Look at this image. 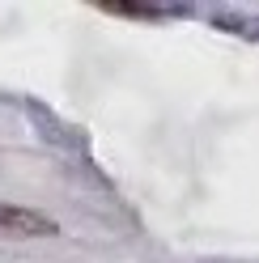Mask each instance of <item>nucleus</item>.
<instances>
[{
    "instance_id": "nucleus-1",
    "label": "nucleus",
    "mask_w": 259,
    "mask_h": 263,
    "mask_svg": "<svg viewBox=\"0 0 259 263\" xmlns=\"http://www.w3.org/2000/svg\"><path fill=\"white\" fill-rule=\"evenodd\" d=\"M47 234H60V225L47 212L0 204V238H47Z\"/></svg>"
}]
</instances>
